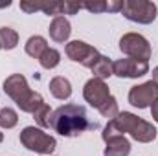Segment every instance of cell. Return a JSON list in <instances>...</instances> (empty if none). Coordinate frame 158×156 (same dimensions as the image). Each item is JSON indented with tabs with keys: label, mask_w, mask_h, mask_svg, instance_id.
<instances>
[{
	"label": "cell",
	"mask_w": 158,
	"mask_h": 156,
	"mask_svg": "<svg viewBox=\"0 0 158 156\" xmlns=\"http://www.w3.org/2000/svg\"><path fill=\"white\" fill-rule=\"evenodd\" d=\"M125 132H129L136 142H142V143H149L156 138V129L143 121L142 117L134 116L131 112H119L118 117L110 119L103 130V140L107 142L109 138H114V136H123Z\"/></svg>",
	"instance_id": "obj_1"
},
{
	"label": "cell",
	"mask_w": 158,
	"mask_h": 156,
	"mask_svg": "<svg viewBox=\"0 0 158 156\" xmlns=\"http://www.w3.org/2000/svg\"><path fill=\"white\" fill-rule=\"evenodd\" d=\"M52 129L61 136L74 138L88 129H98V123L88 121L86 110L81 105H63L52 112Z\"/></svg>",
	"instance_id": "obj_2"
},
{
	"label": "cell",
	"mask_w": 158,
	"mask_h": 156,
	"mask_svg": "<svg viewBox=\"0 0 158 156\" xmlns=\"http://www.w3.org/2000/svg\"><path fill=\"white\" fill-rule=\"evenodd\" d=\"M4 92L19 105V109L22 112H30L33 114L40 105L44 103L40 94L30 90L28 83H26V77L20 76V74H13L4 81Z\"/></svg>",
	"instance_id": "obj_3"
},
{
	"label": "cell",
	"mask_w": 158,
	"mask_h": 156,
	"mask_svg": "<svg viewBox=\"0 0 158 156\" xmlns=\"http://www.w3.org/2000/svg\"><path fill=\"white\" fill-rule=\"evenodd\" d=\"M20 143L26 149L40 153V154H52L55 151V145H57L55 138L46 134L39 127H26L20 132Z\"/></svg>",
	"instance_id": "obj_4"
},
{
	"label": "cell",
	"mask_w": 158,
	"mask_h": 156,
	"mask_svg": "<svg viewBox=\"0 0 158 156\" xmlns=\"http://www.w3.org/2000/svg\"><path fill=\"white\" fill-rule=\"evenodd\" d=\"M121 13L125 18L138 24H151L156 18V4L149 0H125Z\"/></svg>",
	"instance_id": "obj_5"
},
{
	"label": "cell",
	"mask_w": 158,
	"mask_h": 156,
	"mask_svg": "<svg viewBox=\"0 0 158 156\" xmlns=\"http://www.w3.org/2000/svg\"><path fill=\"white\" fill-rule=\"evenodd\" d=\"M119 50L131 57V59H140V61H149L151 59V46L145 37L140 33H125L119 39Z\"/></svg>",
	"instance_id": "obj_6"
},
{
	"label": "cell",
	"mask_w": 158,
	"mask_h": 156,
	"mask_svg": "<svg viewBox=\"0 0 158 156\" xmlns=\"http://www.w3.org/2000/svg\"><path fill=\"white\" fill-rule=\"evenodd\" d=\"M158 99V84L155 81H147L143 84L132 86L129 92V103L138 109H147Z\"/></svg>",
	"instance_id": "obj_7"
},
{
	"label": "cell",
	"mask_w": 158,
	"mask_h": 156,
	"mask_svg": "<svg viewBox=\"0 0 158 156\" xmlns=\"http://www.w3.org/2000/svg\"><path fill=\"white\" fill-rule=\"evenodd\" d=\"M64 50H66V55H68L72 61L81 63V64L86 66V68H92L94 63H96V59L99 57L98 50H96L94 46L83 42V40H72V42H68Z\"/></svg>",
	"instance_id": "obj_8"
},
{
	"label": "cell",
	"mask_w": 158,
	"mask_h": 156,
	"mask_svg": "<svg viewBox=\"0 0 158 156\" xmlns=\"http://www.w3.org/2000/svg\"><path fill=\"white\" fill-rule=\"evenodd\" d=\"M83 97L86 99V103L94 109H99L105 105V101L110 97V90L105 84L103 79L92 77L90 81H86L85 88H83Z\"/></svg>",
	"instance_id": "obj_9"
},
{
	"label": "cell",
	"mask_w": 158,
	"mask_h": 156,
	"mask_svg": "<svg viewBox=\"0 0 158 156\" xmlns=\"http://www.w3.org/2000/svg\"><path fill=\"white\" fill-rule=\"evenodd\" d=\"M112 70L114 76L118 77H129V79H136L142 77L149 72V63L147 61H140V59H119L112 63Z\"/></svg>",
	"instance_id": "obj_10"
},
{
	"label": "cell",
	"mask_w": 158,
	"mask_h": 156,
	"mask_svg": "<svg viewBox=\"0 0 158 156\" xmlns=\"http://www.w3.org/2000/svg\"><path fill=\"white\" fill-rule=\"evenodd\" d=\"M72 33V26L68 22L66 17H55L50 24V37L55 40V42H64L68 40Z\"/></svg>",
	"instance_id": "obj_11"
},
{
	"label": "cell",
	"mask_w": 158,
	"mask_h": 156,
	"mask_svg": "<svg viewBox=\"0 0 158 156\" xmlns=\"http://www.w3.org/2000/svg\"><path fill=\"white\" fill-rule=\"evenodd\" d=\"M131 153V143L125 136H114L107 140L105 156H129Z\"/></svg>",
	"instance_id": "obj_12"
},
{
	"label": "cell",
	"mask_w": 158,
	"mask_h": 156,
	"mask_svg": "<svg viewBox=\"0 0 158 156\" xmlns=\"http://www.w3.org/2000/svg\"><path fill=\"white\" fill-rule=\"evenodd\" d=\"M50 92L57 99H68L72 96V84L66 77L57 76V77H53L50 81Z\"/></svg>",
	"instance_id": "obj_13"
},
{
	"label": "cell",
	"mask_w": 158,
	"mask_h": 156,
	"mask_svg": "<svg viewBox=\"0 0 158 156\" xmlns=\"http://www.w3.org/2000/svg\"><path fill=\"white\" fill-rule=\"evenodd\" d=\"M92 70V74H94V77L98 79H105L110 77V76H114V70H112V61L109 59V57H105V55H99L98 59H96V63H94V66L90 68Z\"/></svg>",
	"instance_id": "obj_14"
},
{
	"label": "cell",
	"mask_w": 158,
	"mask_h": 156,
	"mask_svg": "<svg viewBox=\"0 0 158 156\" xmlns=\"http://www.w3.org/2000/svg\"><path fill=\"white\" fill-rule=\"evenodd\" d=\"M44 50H48V42L44 37L35 35V37H30L26 42V53L33 59H39L40 55L44 53Z\"/></svg>",
	"instance_id": "obj_15"
},
{
	"label": "cell",
	"mask_w": 158,
	"mask_h": 156,
	"mask_svg": "<svg viewBox=\"0 0 158 156\" xmlns=\"http://www.w3.org/2000/svg\"><path fill=\"white\" fill-rule=\"evenodd\" d=\"M59 61H61V53H59L55 48H48V50H44V53L39 57L40 66H42V68H48V70L55 68V66L59 64Z\"/></svg>",
	"instance_id": "obj_16"
},
{
	"label": "cell",
	"mask_w": 158,
	"mask_h": 156,
	"mask_svg": "<svg viewBox=\"0 0 158 156\" xmlns=\"http://www.w3.org/2000/svg\"><path fill=\"white\" fill-rule=\"evenodd\" d=\"M0 44H2V48H6V50H13V48L19 44V33H17L15 30L7 28V26L0 28Z\"/></svg>",
	"instance_id": "obj_17"
},
{
	"label": "cell",
	"mask_w": 158,
	"mask_h": 156,
	"mask_svg": "<svg viewBox=\"0 0 158 156\" xmlns=\"http://www.w3.org/2000/svg\"><path fill=\"white\" fill-rule=\"evenodd\" d=\"M33 117H35V121L39 123L40 127H44V129L52 127V110H50V107L46 103H42L39 109L33 112Z\"/></svg>",
	"instance_id": "obj_18"
},
{
	"label": "cell",
	"mask_w": 158,
	"mask_h": 156,
	"mask_svg": "<svg viewBox=\"0 0 158 156\" xmlns=\"http://www.w3.org/2000/svg\"><path fill=\"white\" fill-rule=\"evenodd\" d=\"M17 121H19V116L13 109L6 107V109L0 110V127L2 129H13L17 125Z\"/></svg>",
	"instance_id": "obj_19"
},
{
	"label": "cell",
	"mask_w": 158,
	"mask_h": 156,
	"mask_svg": "<svg viewBox=\"0 0 158 156\" xmlns=\"http://www.w3.org/2000/svg\"><path fill=\"white\" fill-rule=\"evenodd\" d=\"M99 110V114L103 117H109V119H114V117H118L119 110H118V103H116V97H109L107 101H105V105L103 107H99L98 109Z\"/></svg>",
	"instance_id": "obj_20"
},
{
	"label": "cell",
	"mask_w": 158,
	"mask_h": 156,
	"mask_svg": "<svg viewBox=\"0 0 158 156\" xmlns=\"http://www.w3.org/2000/svg\"><path fill=\"white\" fill-rule=\"evenodd\" d=\"M83 7H85V9H88V11H92V13H105V11H107V2H103V0L85 2V4H83Z\"/></svg>",
	"instance_id": "obj_21"
},
{
	"label": "cell",
	"mask_w": 158,
	"mask_h": 156,
	"mask_svg": "<svg viewBox=\"0 0 158 156\" xmlns=\"http://www.w3.org/2000/svg\"><path fill=\"white\" fill-rule=\"evenodd\" d=\"M20 9L26 11V13L40 11V2H20Z\"/></svg>",
	"instance_id": "obj_22"
},
{
	"label": "cell",
	"mask_w": 158,
	"mask_h": 156,
	"mask_svg": "<svg viewBox=\"0 0 158 156\" xmlns=\"http://www.w3.org/2000/svg\"><path fill=\"white\" fill-rule=\"evenodd\" d=\"M151 114H153V117H155V121L158 123V99L151 105Z\"/></svg>",
	"instance_id": "obj_23"
},
{
	"label": "cell",
	"mask_w": 158,
	"mask_h": 156,
	"mask_svg": "<svg viewBox=\"0 0 158 156\" xmlns=\"http://www.w3.org/2000/svg\"><path fill=\"white\" fill-rule=\"evenodd\" d=\"M151 81H155V83L158 84V66L153 70V79H151Z\"/></svg>",
	"instance_id": "obj_24"
},
{
	"label": "cell",
	"mask_w": 158,
	"mask_h": 156,
	"mask_svg": "<svg viewBox=\"0 0 158 156\" xmlns=\"http://www.w3.org/2000/svg\"><path fill=\"white\" fill-rule=\"evenodd\" d=\"M2 140H4V134H2V132H0V143H2Z\"/></svg>",
	"instance_id": "obj_25"
},
{
	"label": "cell",
	"mask_w": 158,
	"mask_h": 156,
	"mask_svg": "<svg viewBox=\"0 0 158 156\" xmlns=\"http://www.w3.org/2000/svg\"><path fill=\"white\" fill-rule=\"evenodd\" d=\"M0 48H2V44H0Z\"/></svg>",
	"instance_id": "obj_26"
}]
</instances>
